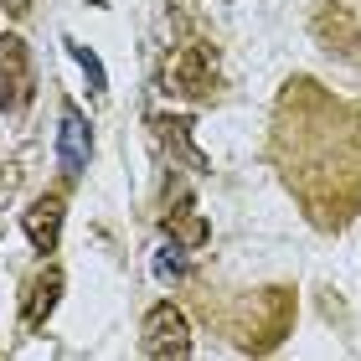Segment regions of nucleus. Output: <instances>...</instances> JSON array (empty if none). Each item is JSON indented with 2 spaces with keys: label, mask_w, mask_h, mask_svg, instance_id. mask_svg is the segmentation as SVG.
I'll use <instances>...</instances> for the list:
<instances>
[{
  "label": "nucleus",
  "mask_w": 361,
  "mask_h": 361,
  "mask_svg": "<svg viewBox=\"0 0 361 361\" xmlns=\"http://www.w3.org/2000/svg\"><path fill=\"white\" fill-rule=\"evenodd\" d=\"M145 356L150 361H191V325L176 305H155L145 315Z\"/></svg>",
  "instance_id": "1"
},
{
  "label": "nucleus",
  "mask_w": 361,
  "mask_h": 361,
  "mask_svg": "<svg viewBox=\"0 0 361 361\" xmlns=\"http://www.w3.org/2000/svg\"><path fill=\"white\" fill-rule=\"evenodd\" d=\"M31 104V52L21 37H0V109Z\"/></svg>",
  "instance_id": "2"
},
{
  "label": "nucleus",
  "mask_w": 361,
  "mask_h": 361,
  "mask_svg": "<svg viewBox=\"0 0 361 361\" xmlns=\"http://www.w3.org/2000/svg\"><path fill=\"white\" fill-rule=\"evenodd\" d=\"M212 83H217V68H212V52L207 47H180V52L171 57V88L180 98H207Z\"/></svg>",
  "instance_id": "3"
},
{
  "label": "nucleus",
  "mask_w": 361,
  "mask_h": 361,
  "mask_svg": "<svg viewBox=\"0 0 361 361\" xmlns=\"http://www.w3.org/2000/svg\"><path fill=\"white\" fill-rule=\"evenodd\" d=\"M88 150H93V135H88V119L78 109H62V129H57V166L62 176H83L88 171Z\"/></svg>",
  "instance_id": "4"
},
{
  "label": "nucleus",
  "mask_w": 361,
  "mask_h": 361,
  "mask_svg": "<svg viewBox=\"0 0 361 361\" xmlns=\"http://www.w3.org/2000/svg\"><path fill=\"white\" fill-rule=\"evenodd\" d=\"M21 227H26V238H31L37 253H52L57 238H62V196H37V202L26 207Z\"/></svg>",
  "instance_id": "5"
},
{
  "label": "nucleus",
  "mask_w": 361,
  "mask_h": 361,
  "mask_svg": "<svg viewBox=\"0 0 361 361\" xmlns=\"http://www.w3.org/2000/svg\"><path fill=\"white\" fill-rule=\"evenodd\" d=\"M57 294H62V274H57V269H47V274L37 279V284H31V300H26V325H37V320L47 315V310L57 305Z\"/></svg>",
  "instance_id": "6"
},
{
  "label": "nucleus",
  "mask_w": 361,
  "mask_h": 361,
  "mask_svg": "<svg viewBox=\"0 0 361 361\" xmlns=\"http://www.w3.org/2000/svg\"><path fill=\"white\" fill-rule=\"evenodd\" d=\"M68 52H73V62H78V68L88 73V88H93V93H104V83H109V78H104V62H98L83 42H68Z\"/></svg>",
  "instance_id": "7"
},
{
  "label": "nucleus",
  "mask_w": 361,
  "mask_h": 361,
  "mask_svg": "<svg viewBox=\"0 0 361 361\" xmlns=\"http://www.w3.org/2000/svg\"><path fill=\"white\" fill-rule=\"evenodd\" d=\"M180 248H160V258H155V279H180Z\"/></svg>",
  "instance_id": "8"
}]
</instances>
